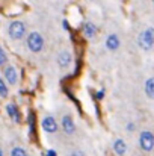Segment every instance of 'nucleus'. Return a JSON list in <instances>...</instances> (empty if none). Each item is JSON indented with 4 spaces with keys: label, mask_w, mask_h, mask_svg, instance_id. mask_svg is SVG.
<instances>
[{
    "label": "nucleus",
    "mask_w": 154,
    "mask_h": 156,
    "mask_svg": "<svg viewBox=\"0 0 154 156\" xmlns=\"http://www.w3.org/2000/svg\"><path fill=\"white\" fill-rule=\"evenodd\" d=\"M27 47L30 52H41L43 47H44V40L43 37L38 34V32H32L29 37H27Z\"/></svg>",
    "instance_id": "f257e3e1"
},
{
    "label": "nucleus",
    "mask_w": 154,
    "mask_h": 156,
    "mask_svg": "<svg viewBox=\"0 0 154 156\" xmlns=\"http://www.w3.org/2000/svg\"><path fill=\"white\" fill-rule=\"evenodd\" d=\"M26 34V26L21 21H14L9 24V35L14 40H21Z\"/></svg>",
    "instance_id": "f03ea898"
},
{
    "label": "nucleus",
    "mask_w": 154,
    "mask_h": 156,
    "mask_svg": "<svg viewBox=\"0 0 154 156\" xmlns=\"http://www.w3.org/2000/svg\"><path fill=\"white\" fill-rule=\"evenodd\" d=\"M153 43H154V30L153 29L144 30V32L141 34V37H139V46H141L144 50H148V49H151Z\"/></svg>",
    "instance_id": "7ed1b4c3"
},
{
    "label": "nucleus",
    "mask_w": 154,
    "mask_h": 156,
    "mask_svg": "<svg viewBox=\"0 0 154 156\" xmlns=\"http://www.w3.org/2000/svg\"><path fill=\"white\" fill-rule=\"evenodd\" d=\"M139 143H141V147H142L145 152L153 150V147H154V135L151 133V132H142V133H141V140H139Z\"/></svg>",
    "instance_id": "20e7f679"
},
{
    "label": "nucleus",
    "mask_w": 154,
    "mask_h": 156,
    "mask_svg": "<svg viewBox=\"0 0 154 156\" xmlns=\"http://www.w3.org/2000/svg\"><path fill=\"white\" fill-rule=\"evenodd\" d=\"M43 129L47 132V133H54L56 130H57V123H56V120L53 118V117H46L44 120H43Z\"/></svg>",
    "instance_id": "39448f33"
},
{
    "label": "nucleus",
    "mask_w": 154,
    "mask_h": 156,
    "mask_svg": "<svg viewBox=\"0 0 154 156\" xmlns=\"http://www.w3.org/2000/svg\"><path fill=\"white\" fill-rule=\"evenodd\" d=\"M62 127H63L65 133H68V135L74 133L76 126H74V121H73V118L70 115H63V118H62Z\"/></svg>",
    "instance_id": "423d86ee"
},
{
    "label": "nucleus",
    "mask_w": 154,
    "mask_h": 156,
    "mask_svg": "<svg viewBox=\"0 0 154 156\" xmlns=\"http://www.w3.org/2000/svg\"><path fill=\"white\" fill-rule=\"evenodd\" d=\"M5 79H6L8 83H11V85H15V83H17V71H15V68H14L12 65H8V67L5 68Z\"/></svg>",
    "instance_id": "0eeeda50"
},
{
    "label": "nucleus",
    "mask_w": 154,
    "mask_h": 156,
    "mask_svg": "<svg viewBox=\"0 0 154 156\" xmlns=\"http://www.w3.org/2000/svg\"><path fill=\"white\" fill-rule=\"evenodd\" d=\"M57 64L59 67L62 68H67L70 64H71V53L70 52H62L59 53V58H57Z\"/></svg>",
    "instance_id": "6e6552de"
},
{
    "label": "nucleus",
    "mask_w": 154,
    "mask_h": 156,
    "mask_svg": "<svg viewBox=\"0 0 154 156\" xmlns=\"http://www.w3.org/2000/svg\"><path fill=\"white\" fill-rule=\"evenodd\" d=\"M113 152H115L118 156L125 155V152H127V146H125V143H124L122 140H116V141L113 143Z\"/></svg>",
    "instance_id": "1a4fd4ad"
},
{
    "label": "nucleus",
    "mask_w": 154,
    "mask_h": 156,
    "mask_svg": "<svg viewBox=\"0 0 154 156\" xmlns=\"http://www.w3.org/2000/svg\"><path fill=\"white\" fill-rule=\"evenodd\" d=\"M106 47L109 50H116L119 47V40L116 35H109L107 40H106Z\"/></svg>",
    "instance_id": "9d476101"
},
{
    "label": "nucleus",
    "mask_w": 154,
    "mask_h": 156,
    "mask_svg": "<svg viewBox=\"0 0 154 156\" xmlns=\"http://www.w3.org/2000/svg\"><path fill=\"white\" fill-rule=\"evenodd\" d=\"M83 34H85L88 38L95 37V34H97V27H95V24H92V23H85V24H83Z\"/></svg>",
    "instance_id": "9b49d317"
},
{
    "label": "nucleus",
    "mask_w": 154,
    "mask_h": 156,
    "mask_svg": "<svg viewBox=\"0 0 154 156\" xmlns=\"http://www.w3.org/2000/svg\"><path fill=\"white\" fill-rule=\"evenodd\" d=\"M6 111H8V114H9V117L14 120V121H20V117H18V111H17V106L14 103H8L6 106Z\"/></svg>",
    "instance_id": "f8f14e48"
},
{
    "label": "nucleus",
    "mask_w": 154,
    "mask_h": 156,
    "mask_svg": "<svg viewBox=\"0 0 154 156\" xmlns=\"http://www.w3.org/2000/svg\"><path fill=\"white\" fill-rule=\"evenodd\" d=\"M145 91H147V96L154 99V77L148 79L147 83H145Z\"/></svg>",
    "instance_id": "ddd939ff"
},
{
    "label": "nucleus",
    "mask_w": 154,
    "mask_h": 156,
    "mask_svg": "<svg viewBox=\"0 0 154 156\" xmlns=\"http://www.w3.org/2000/svg\"><path fill=\"white\" fill-rule=\"evenodd\" d=\"M11 156H27V152L21 147H14L11 152Z\"/></svg>",
    "instance_id": "4468645a"
},
{
    "label": "nucleus",
    "mask_w": 154,
    "mask_h": 156,
    "mask_svg": "<svg viewBox=\"0 0 154 156\" xmlns=\"http://www.w3.org/2000/svg\"><path fill=\"white\" fill-rule=\"evenodd\" d=\"M0 96H2V97H6V96H8V88H6L3 79H0Z\"/></svg>",
    "instance_id": "2eb2a0df"
},
{
    "label": "nucleus",
    "mask_w": 154,
    "mask_h": 156,
    "mask_svg": "<svg viewBox=\"0 0 154 156\" xmlns=\"http://www.w3.org/2000/svg\"><path fill=\"white\" fill-rule=\"evenodd\" d=\"M5 62H6V55L3 52V49L0 47V65H3Z\"/></svg>",
    "instance_id": "dca6fc26"
},
{
    "label": "nucleus",
    "mask_w": 154,
    "mask_h": 156,
    "mask_svg": "<svg viewBox=\"0 0 154 156\" xmlns=\"http://www.w3.org/2000/svg\"><path fill=\"white\" fill-rule=\"evenodd\" d=\"M70 156H85V155H83L80 150H74V152H73V153H71Z\"/></svg>",
    "instance_id": "f3484780"
},
{
    "label": "nucleus",
    "mask_w": 154,
    "mask_h": 156,
    "mask_svg": "<svg viewBox=\"0 0 154 156\" xmlns=\"http://www.w3.org/2000/svg\"><path fill=\"white\" fill-rule=\"evenodd\" d=\"M46 156H56V152H54V150H47Z\"/></svg>",
    "instance_id": "a211bd4d"
},
{
    "label": "nucleus",
    "mask_w": 154,
    "mask_h": 156,
    "mask_svg": "<svg viewBox=\"0 0 154 156\" xmlns=\"http://www.w3.org/2000/svg\"><path fill=\"white\" fill-rule=\"evenodd\" d=\"M103 96H104V93H103V91H100V93H98V94H97V97H98V99H101Z\"/></svg>",
    "instance_id": "6ab92c4d"
},
{
    "label": "nucleus",
    "mask_w": 154,
    "mask_h": 156,
    "mask_svg": "<svg viewBox=\"0 0 154 156\" xmlns=\"http://www.w3.org/2000/svg\"><path fill=\"white\" fill-rule=\"evenodd\" d=\"M0 156H3V152H2V149H0Z\"/></svg>",
    "instance_id": "aec40b11"
},
{
    "label": "nucleus",
    "mask_w": 154,
    "mask_h": 156,
    "mask_svg": "<svg viewBox=\"0 0 154 156\" xmlns=\"http://www.w3.org/2000/svg\"><path fill=\"white\" fill-rule=\"evenodd\" d=\"M153 2H154V0H153Z\"/></svg>",
    "instance_id": "412c9836"
}]
</instances>
